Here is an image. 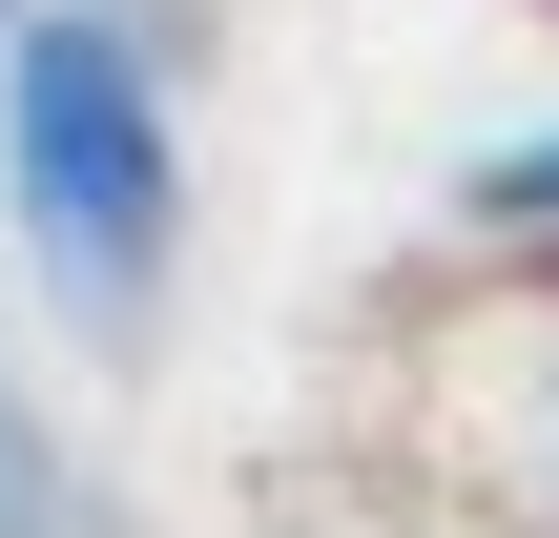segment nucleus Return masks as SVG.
Listing matches in <instances>:
<instances>
[{"instance_id": "nucleus-4", "label": "nucleus", "mask_w": 559, "mask_h": 538, "mask_svg": "<svg viewBox=\"0 0 559 538\" xmlns=\"http://www.w3.org/2000/svg\"><path fill=\"white\" fill-rule=\"evenodd\" d=\"M0 21H21V0H0Z\"/></svg>"}, {"instance_id": "nucleus-2", "label": "nucleus", "mask_w": 559, "mask_h": 538, "mask_svg": "<svg viewBox=\"0 0 559 538\" xmlns=\"http://www.w3.org/2000/svg\"><path fill=\"white\" fill-rule=\"evenodd\" d=\"M0 538H83V456H62V415L0 373Z\"/></svg>"}, {"instance_id": "nucleus-3", "label": "nucleus", "mask_w": 559, "mask_h": 538, "mask_svg": "<svg viewBox=\"0 0 559 538\" xmlns=\"http://www.w3.org/2000/svg\"><path fill=\"white\" fill-rule=\"evenodd\" d=\"M456 207H477L498 249H559V124H519V145H477V166H456Z\"/></svg>"}, {"instance_id": "nucleus-1", "label": "nucleus", "mask_w": 559, "mask_h": 538, "mask_svg": "<svg viewBox=\"0 0 559 538\" xmlns=\"http://www.w3.org/2000/svg\"><path fill=\"white\" fill-rule=\"evenodd\" d=\"M0 228L83 352H145L187 270V41H145L124 0H21L0 21Z\"/></svg>"}]
</instances>
